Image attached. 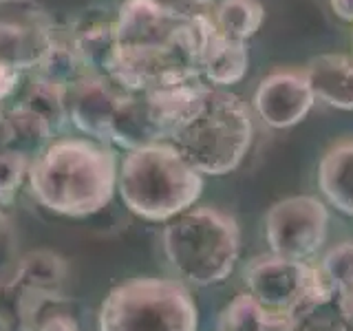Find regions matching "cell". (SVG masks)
<instances>
[{
    "label": "cell",
    "mask_w": 353,
    "mask_h": 331,
    "mask_svg": "<svg viewBox=\"0 0 353 331\" xmlns=\"http://www.w3.org/2000/svg\"><path fill=\"white\" fill-rule=\"evenodd\" d=\"M27 181L38 203L55 214H95L117 188L115 154L91 139H55L31 161Z\"/></svg>",
    "instance_id": "obj_1"
},
{
    "label": "cell",
    "mask_w": 353,
    "mask_h": 331,
    "mask_svg": "<svg viewBox=\"0 0 353 331\" xmlns=\"http://www.w3.org/2000/svg\"><path fill=\"white\" fill-rule=\"evenodd\" d=\"M117 190L132 214L172 221L201 197L203 179L172 143L130 150L117 168Z\"/></svg>",
    "instance_id": "obj_2"
},
{
    "label": "cell",
    "mask_w": 353,
    "mask_h": 331,
    "mask_svg": "<svg viewBox=\"0 0 353 331\" xmlns=\"http://www.w3.org/2000/svg\"><path fill=\"white\" fill-rule=\"evenodd\" d=\"M252 115L230 91L208 88L201 104L168 139L199 174H225L252 146Z\"/></svg>",
    "instance_id": "obj_3"
},
{
    "label": "cell",
    "mask_w": 353,
    "mask_h": 331,
    "mask_svg": "<svg viewBox=\"0 0 353 331\" xmlns=\"http://www.w3.org/2000/svg\"><path fill=\"white\" fill-rule=\"evenodd\" d=\"M163 250L172 270L185 283L225 281L239 257V225L212 208H190L163 230Z\"/></svg>",
    "instance_id": "obj_4"
},
{
    "label": "cell",
    "mask_w": 353,
    "mask_h": 331,
    "mask_svg": "<svg viewBox=\"0 0 353 331\" xmlns=\"http://www.w3.org/2000/svg\"><path fill=\"white\" fill-rule=\"evenodd\" d=\"M190 292L168 279H132L108 292L99 307V331H196Z\"/></svg>",
    "instance_id": "obj_5"
},
{
    "label": "cell",
    "mask_w": 353,
    "mask_h": 331,
    "mask_svg": "<svg viewBox=\"0 0 353 331\" xmlns=\"http://www.w3.org/2000/svg\"><path fill=\"white\" fill-rule=\"evenodd\" d=\"M245 283L248 294L265 314L290 320L296 327L336 296L323 268L316 270L305 261H290L274 254L248 265Z\"/></svg>",
    "instance_id": "obj_6"
},
{
    "label": "cell",
    "mask_w": 353,
    "mask_h": 331,
    "mask_svg": "<svg viewBox=\"0 0 353 331\" xmlns=\"http://www.w3.org/2000/svg\"><path fill=\"white\" fill-rule=\"evenodd\" d=\"M64 261L49 250L25 254L0 276V323L14 331L36 327V320L60 298Z\"/></svg>",
    "instance_id": "obj_7"
},
{
    "label": "cell",
    "mask_w": 353,
    "mask_h": 331,
    "mask_svg": "<svg viewBox=\"0 0 353 331\" xmlns=\"http://www.w3.org/2000/svg\"><path fill=\"white\" fill-rule=\"evenodd\" d=\"M329 212L316 197H290L270 208L265 234L274 257L305 261L323 245Z\"/></svg>",
    "instance_id": "obj_8"
},
{
    "label": "cell",
    "mask_w": 353,
    "mask_h": 331,
    "mask_svg": "<svg viewBox=\"0 0 353 331\" xmlns=\"http://www.w3.org/2000/svg\"><path fill=\"white\" fill-rule=\"evenodd\" d=\"M126 91L106 77L84 75L66 88V113L77 130L97 141H110V126Z\"/></svg>",
    "instance_id": "obj_9"
},
{
    "label": "cell",
    "mask_w": 353,
    "mask_h": 331,
    "mask_svg": "<svg viewBox=\"0 0 353 331\" xmlns=\"http://www.w3.org/2000/svg\"><path fill=\"white\" fill-rule=\"evenodd\" d=\"M316 97L305 73L276 71L259 84L254 108L272 128H290L312 110Z\"/></svg>",
    "instance_id": "obj_10"
},
{
    "label": "cell",
    "mask_w": 353,
    "mask_h": 331,
    "mask_svg": "<svg viewBox=\"0 0 353 331\" xmlns=\"http://www.w3.org/2000/svg\"><path fill=\"white\" fill-rule=\"evenodd\" d=\"M53 44V31L44 16L33 7L29 11H14L0 16V62L18 71H36Z\"/></svg>",
    "instance_id": "obj_11"
},
{
    "label": "cell",
    "mask_w": 353,
    "mask_h": 331,
    "mask_svg": "<svg viewBox=\"0 0 353 331\" xmlns=\"http://www.w3.org/2000/svg\"><path fill=\"white\" fill-rule=\"evenodd\" d=\"M165 130L152 113L143 93H126L117 108V115L110 126V141L124 150H137L152 143H161Z\"/></svg>",
    "instance_id": "obj_12"
},
{
    "label": "cell",
    "mask_w": 353,
    "mask_h": 331,
    "mask_svg": "<svg viewBox=\"0 0 353 331\" xmlns=\"http://www.w3.org/2000/svg\"><path fill=\"white\" fill-rule=\"evenodd\" d=\"M73 47L82 58L86 71L91 75L106 77L113 71L117 58V33H115V18L88 14L77 22L71 33Z\"/></svg>",
    "instance_id": "obj_13"
},
{
    "label": "cell",
    "mask_w": 353,
    "mask_h": 331,
    "mask_svg": "<svg viewBox=\"0 0 353 331\" xmlns=\"http://www.w3.org/2000/svg\"><path fill=\"white\" fill-rule=\"evenodd\" d=\"M316 99L334 108L353 110V58L323 53L303 71Z\"/></svg>",
    "instance_id": "obj_14"
},
{
    "label": "cell",
    "mask_w": 353,
    "mask_h": 331,
    "mask_svg": "<svg viewBox=\"0 0 353 331\" xmlns=\"http://www.w3.org/2000/svg\"><path fill=\"white\" fill-rule=\"evenodd\" d=\"M51 137V126L25 106L5 110L0 119V150L18 152L29 161L49 146Z\"/></svg>",
    "instance_id": "obj_15"
},
{
    "label": "cell",
    "mask_w": 353,
    "mask_h": 331,
    "mask_svg": "<svg viewBox=\"0 0 353 331\" xmlns=\"http://www.w3.org/2000/svg\"><path fill=\"white\" fill-rule=\"evenodd\" d=\"M318 183L331 205L353 214V141L338 143L325 154L318 168Z\"/></svg>",
    "instance_id": "obj_16"
},
{
    "label": "cell",
    "mask_w": 353,
    "mask_h": 331,
    "mask_svg": "<svg viewBox=\"0 0 353 331\" xmlns=\"http://www.w3.org/2000/svg\"><path fill=\"white\" fill-rule=\"evenodd\" d=\"M250 53L245 42L228 40L219 33L214 42L210 44L203 62H201V77L208 86H230L241 82L248 73Z\"/></svg>",
    "instance_id": "obj_17"
},
{
    "label": "cell",
    "mask_w": 353,
    "mask_h": 331,
    "mask_svg": "<svg viewBox=\"0 0 353 331\" xmlns=\"http://www.w3.org/2000/svg\"><path fill=\"white\" fill-rule=\"evenodd\" d=\"M265 9L259 0H221L214 9V25L228 40L248 42L263 25Z\"/></svg>",
    "instance_id": "obj_18"
},
{
    "label": "cell",
    "mask_w": 353,
    "mask_h": 331,
    "mask_svg": "<svg viewBox=\"0 0 353 331\" xmlns=\"http://www.w3.org/2000/svg\"><path fill=\"white\" fill-rule=\"evenodd\" d=\"M20 106L40 115L51 126L53 132L62 128L64 121L69 119V113H66V88L38 80V77H33V84L29 86L25 102Z\"/></svg>",
    "instance_id": "obj_19"
},
{
    "label": "cell",
    "mask_w": 353,
    "mask_h": 331,
    "mask_svg": "<svg viewBox=\"0 0 353 331\" xmlns=\"http://www.w3.org/2000/svg\"><path fill=\"white\" fill-rule=\"evenodd\" d=\"M265 323H268V314L254 301L252 294H239L221 314L219 331H263Z\"/></svg>",
    "instance_id": "obj_20"
},
{
    "label": "cell",
    "mask_w": 353,
    "mask_h": 331,
    "mask_svg": "<svg viewBox=\"0 0 353 331\" xmlns=\"http://www.w3.org/2000/svg\"><path fill=\"white\" fill-rule=\"evenodd\" d=\"M31 161L18 152L0 150V203H11L20 183L27 179Z\"/></svg>",
    "instance_id": "obj_21"
},
{
    "label": "cell",
    "mask_w": 353,
    "mask_h": 331,
    "mask_svg": "<svg viewBox=\"0 0 353 331\" xmlns=\"http://www.w3.org/2000/svg\"><path fill=\"white\" fill-rule=\"evenodd\" d=\"M323 272L334 285V290L353 285V243H340L327 252L323 261Z\"/></svg>",
    "instance_id": "obj_22"
},
{
    "label": "cell",
    "mask_w": 353,
    "mask_h": 331,
    "mask_svg": "<svg viewBox=\"0 0 353 331\" xmlns=\"http://www.w3.org/2000/svg\"><path fill=\"white\" fill-rule=\"evenodd\" d=\"M163 11L183 20H199V18H214V0H150Z\"/></svg>",
    "instance_id": "obj_23"
},
{
    "label": "cell",
    "mask_w": 353,
    "mask_h": 331,
    "mask_svg": "<svg viewBox=\"0 0 353 331\" xmlns=\"http://www.w3.org/2000/svg\"><path fill=\"white\" fill-rule=\"evenodd\" d=\"M16 263V230L11 219L0 210V276H5Z\"/></svg>",
    "instance_id": "obj_24"
},
{
    "label": "cell",
    "mask_w": 353,
    "mask_h": 331,
    "mask_svg": "<svg viewBox=\"0 0 353 331\" xmlns=\"http://www.w3.org/2000/svg\"><path fill=\"white\" fill-rule=\"evenodd\" d=\"M33 331H80V325H77V320L71 314L58 312V309H47L36 320Z\"/></svg>",
    "instance_id": "obj_25"
},
{
    "label": "cell",
    "mask_w": 353,
    "mask_h": 331,
    "mask_svg": "<svg viewBox=\"0 0 353 331\" xmlns=\"http://www.w3.org/2000/svg\"><path fill=\"white\" fill-rule=\"evenodd\" d=\"M18 82H20V71L5 62H0V102L16 91Z\"/></svg>",
    "instance_id": "obj_26"
},
{
    "label": "cell",
    "mask_w": 353,
    "mask_h": 331,
    "mask_svg": "<svg viewBox=\"0 0 353 331\" xmlns=\"http://www.w3.org/2000/svg\"><path fill=\"white\" fill-rule=\"evenodd\" d=\"M336 298H338V314H340V318L345 320L349 327H353V285L336 290Z\"/></svg>",
    "instance_id": "obj_27"
},
{
    "label": "cell",
    "mask_w": 353,
    "mask_h": 331,
    "mask_svg": "<svg viewBox=\"0 0 353 331\" xmlns=\"http://www.w3.org/2000/svg\"><path fill=\"white\" fill-rule=\"evenodd\" d=\"M336 16L345 22H353V0H329Z\"/></svg>",
    "instance_id": "obj_28"
},
{
    "label": "cell",
    "mask_w": 353,
    "mask_h": 331,
    "mask_svg": "<svg viewBox=\"0 0 353 331\" xmlns=\"http://www.w3.org/2000/svg\"><path fill=\"white\" fill-rule=\"evenodd\" d=\"M263 331H298V327L294 323H290V320L268 316V323H265Z\"/></svg>",
    "instance_id": "obj_29"
}]
</instances>
